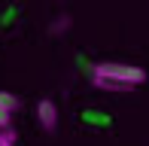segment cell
<instances>
[{"mask_svg": "<svg viewBox=\"0 0 149 146\" xmlns=\"http://www.w3.org/2000/svg\"><path fill=\"white\" fill-rule=\"evenodd\" d=\"M37 119H40V125H43L46 131H55L58 128V107H55V101L43 97V101L37 104Z\"/></svg>", "mask_w": 149, "mask_h": 146, "instance_id": "7a4b0ae2", "label": "cell"}, {"mask_svg": "<svg viewBox=\"0 0 149 146\" xmlns=\"http://www.w3.org/2000/svg\"><path fill=\"white\" fill-rule=\"evenodd\" d=\"M0 131H12V113H6L0 107Z\"/></svg>", "mask_w": 149, "mask_h": 146, "instance_id": "5b68a950", "label": "cell"}, {"mask_svg": "<svg viewBox=\"0 0 149 146\" xmlns=\"http://www.w3.org/2000/svg\"><path fill=\"white\" fill-rule=\"evenodd\" d=\"M0 107H3L6 113H15L18 107H22V97L12 95V91H0Z\"/></svg>", "mask_w": 149, "mask_h": 146, "instance_id": "277c9868", "label": "cell"}, {"mask_svg": "<svg viewBox=\"0 0 149 146\" xmlns=\"http://www.w3.org/2000/svg\"><path fill=\"white\" fill-rule=\"evenodd\" d=\"M91 73H97V76H110V79H116V82L128 85V88L146 82V70H143V67H134V64H119V61H104V64H97Z\"/></svg>", "mask_w": 149, "mask_h": 146, "instance_id": "6da1fadb", "label": "cell"}, {"mask_svg": "<svg viewBox=\"0 0 149 146\" xmlns=\"http://www.w3.org/2000/svg\"><path fill=\"white\" fill-rule=\"evenodd\" d=\"M0 146H15V131H0Z\"/></svg>", "mask_w": 149, "mask_h": 146, "instance_id": "8992f818", "label": "cell"}, {"mask_svg": "<svg viewBox=\"0 0 149 146\" xmlns=\"http://www.w3.org/2000/svg\"><path fill=\"white\" fill-rule=\"evenodd\" d=\"M91 82L97 85L100 91H113V95H119V91H131L128 85H122V82H116V79H110V76H97V73H91Z\"/></svg>", "mask_w": 149, "mask_h": 146, "instance_id": "3957f363", "label": "cell"}]
</instances>
